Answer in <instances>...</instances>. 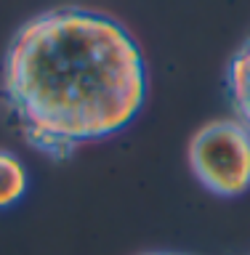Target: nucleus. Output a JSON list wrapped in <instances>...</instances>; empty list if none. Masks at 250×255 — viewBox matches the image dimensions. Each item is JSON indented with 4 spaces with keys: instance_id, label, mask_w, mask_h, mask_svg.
<instances>
[{
    "instance_id": "1",
    "label": "nucleus",
    "mask_w": 250,
    "mask_h": 255,
    "mask_svg": "<svg viewBox=\"0 0 250 255\" xmlns=\"http://www.w3.org/2000/svg\"><path fill=\"white\" fill-rule=\"evenodd\" d=\"M3 93L24 141L51 159H67L139 115L147 69L117 19L61 5L32 16L13 35Z\"/></svg>"
},
{
    "instance_id": "2",
    "label": "nucleus",
    "mask_w": 250,
    "mask_h": 255,
    "mask_svg": "<svg viewBox=\"0 0 250 255\" xmlns=\"http://www.w3.org/2000/svg\"><path fill=\"white\" fill-rule=\"evenodd\" d=\"M195 178L219 197H240L250 189V128L237 117L205 123L189 141Z\"/></svg>"
},
{
    "instance_id": "3",
    "label": "nucleus",
    "mask_w": 250,
    "mask_h": 255,
    "mask_svg": "<svg viewBox=\"0 0 250 255\" xmlns=\"http://www.w3.org/2000/svg\"><path fill=\"white\" fill-rule=\"evenodd\" d=\"M227 85H229V99L237 120L250 128V37L240 45V51L229 64Z\"/></svg>"
},
{
    "instance_id": "4",
    "label": "nucleus",
    "mask_w": 250,
    "mask_h": 255,
    "mask_svg": "<svg viewBox=\"0 0 250 255\" xmlns=\"http://www.w3.org/2000/svg\"><path fill=\"white\" fill-rule=\"evenodd\" d=\"M27 191V170L21 159L0 149V207H11Z\"/></svg>"
},
{
    "instance_id": "5",
    "label": "nucleus",
    "mask_w": 250,
    "mask_h": 255,
    "mask_svg": "<svg viewBox=\"0 0 250 255\" xmlns=\"http://www.w3.org/2000/svg\"><path fill=\"white\" fill-rule=\"evenodd\" d=\"M147 255H184V253H147Z\"/></svg>"
}]
</instances>
